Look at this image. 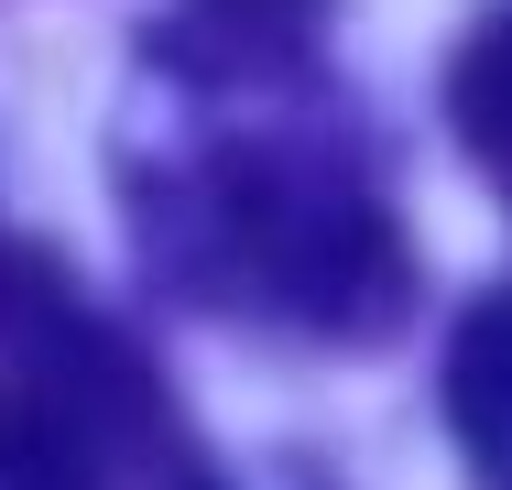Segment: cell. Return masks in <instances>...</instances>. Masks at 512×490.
Returning <instances> with one entry per match:
<instances>
[{
  "label": "cell",
  "instance_id": "cell-1",
  "mask_svg": "<svg viewBox=\"0 0 512 490\" xmlns=\"http://www.w3.org/2000/svg\"><path fill=\"white\" fill-rule=\"evenodd\" d=\"M131 240L175 305L273 338H382L414 305V251L371 153L306 98H207L175 142L131 153Z\"/></svg>",
  "mask_w": 512,
  "mask_h": 490
},
{
  "label": "cell",
  "instance_id": "cell-2",
  "mask_svg": "<svg viewBox=\"0 0 512 490\" xmlns=\"http://www.w3.org/2000/svg\"><path fill=\"white\" fill-rule=\"evenodd\" d=\"M0 490H218L164 360L55 251L0 240Z\"/></svg>",
  "mask_w": 512,
  "mask_h": 490
},
{
  "label": "cell",
  "instance_id": "cell-3",
  "mask_svg": "<svg viewBox=\"0 0 512 490\" xmlns=\"http://www.w3.org/2000/svg\"><path fill=\"white\" fill-rule=\"evenodd\" d=\"M436 403H447V436H458L469 480H480V490H512V284L480 294V305L458 316Z\"/></svg>",
  "mask_w": 512,
  "mask_h": 490
},
{
  "label": "cell",
  "instance_id": "cell-4",
  "mask_svg": "<svg viewBox=\"0 0 512 490\" xmlns=\"http://www.w3.org/2000/svg\"><path fill=\"white\" fill-rule=\"evenodd\" d=\"M447 120H458L469 164H480V175L502 186V207H512V0L480 11L469 44L447 55Z\"/></svg>",
  "mask_w": 512,
  "mask_h": 490
},
{
  "label": "cell",
  "instance_id": "cell-5",
  "mask_svg": "<svg viewBox=\"0 0 512 490\" xmlns=\"http://www.w3.org/2000/svg\"><path fill=\"white\" fill-rule=\"evenodd\" d=\"M327 0H186L197 22V66H295L316 44Z\"/></svg>",
  "mask_w": 512,
  "mask_h": 490
}]
</instances>
